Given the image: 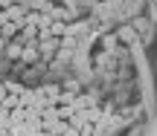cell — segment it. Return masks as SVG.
Returning a JSON list of instances; mask_svg holds the SVG:
<instances>
[{"mask_svg": "<svg viewBox=\"0 0 157 136\" xmlns=\"http://www.w3.org/2000/svg\"><path fill=\"white\" fill-rule=\"evenodd\" d=\"M38 58H41V52H38V41H29V44L21 49V58H17V61H23V64H35Z\"/></svg>", "mask_w": 157, "mask_h": 136, "instance_id": "obj_1", "label": "cell"}, {"mask_svg": "<svg viewBox=\"0 0 157 136\" xmlns=\"http://www.w3.org/2000/svg\"><path fill=\"white\" fill-rule=\"evenodd\" d=\"M21 29H23V17H21V20H6L3 26H0V38H3V41H12Z\"/></svg>", "mask_w": 157, "mask_h": 136, "instance_id": "obj_2", "label": "cell"}, {"mask_svg": "<svg viewBox=\"0 0 157 136\" xmlns=\"http://www.w3.org/2000/svg\"><path fill=\"white\" fill-rule=\"evenodd\" d=\"M21 49H23V46L17 44V41H9L6 49H3V61H17V58H21Z\"/></svg>", "mask_w": 157, "mask_h": 136, "instance_id": "obj_3", "label": "cell"}, {"mask_svg": "<svg viewBox=\"0 0 157 136\" xmlns=\"http://www.w3.org/2000/svg\"><path fill=\"white\" fill-rule=\"evenodd\" d=\"M32 104H35V90H23L21 93V96H17V107H32Z\"/></svg>", "mask_w": 157, "mask_h": 136, "instance_id": "obj_4", "label": "cell"}, {"mask_svg": "<svg viewBox=\"0 0 157 136\" xmlns=\"http://www.w3.org/2000/svg\"><path fill=\"white\" fill-rule=\"evenodd\" d=\"M64 32H67V23H61V20L50 23V38H64Z\"/></svg>", "mask_w": 157, "mask_h": 136, "instance_id": "obj_5", "label": "cell"}, {"mask_svg": "<svg viewBox=\"0 0 157 136\" xmlns=\"http://www.w3.org/2000/svg\"><path fill=\"white\" fill-rule=\"evenodd\" d=\"M73 113H76L73 104H61V107H56V116H58V119H70Z\"/></svg>", "mask_w": 157, "mask_h": 136, "instance_id": "obj_6", "label": "cell"}, {"mask_svg": "<svg viewBox=\"0 0 157 136\" xmlns=\"http://www.w3.org/2000/svg\"><path fill=\"white\" fill-rule=\"evenodd\" d=\"M119 41H125V44H131V41H134V32H131L128 26H122V29H119Z\"/></svg>", "mask_w": 157, "mask_h": 136, "instance_id": "obj_7", "label": "cell"}, {"mask_svg": "<svg viewBox=\"0 0 157 136\" xmlns=\"http://www.w3.org/2000/svg\"><path fill=\"white\" fill-rule=\"evenodd\" d=\"M113 44H117V38H113V35H111V38H105V49H113Z\"/></svg>", "mask_w": 157, "mask_h": 136, "instance_id": "obj_8", "label": "cell"}, {"mask_svg": "<svg viewBox=\"0 0 157 136\" xmlns=\"http://www.w3.org/2000/svg\"><path fill=\"white\" fill-rule=\"evenodd\" d=\"M6 20H9V15H6V9H0V26H3Z\"/></svg>", "mask_w": 157, "mask_h": 136, "instance_id": "obj_9", "label": "cell"}, {"mask_svg": "<svg viewBox=\"0 0 157 136\" xmlns=\"http://www.w3.org/2000/svg\"><path fill=\"white\" fill-rule=\"evenodd\" d=\"M6 116H9V110H6L3 104H0V119H6Z\"/></svg>", "mask_w": 157, "mask_h": 136, "instance_id": "obj_10", "label": "cell"}, {"mask_svg": "<svg viewBox=\"0 0 157 136\" xmlns=\"http://www.w3.org/2000/svg\"><path fill=\"white\" fill-rule=\"evenodd\" d=\"M6 44H9V41H3V38H0V55H3V49H6Z\"/></svg>", "mask_w": 157, "mask_h": 136, "instance_id": "obj_11", "label": "cell"}, {"mask_svg": "<svg viewBox=\"0 0 157 136\" xmlns=\"http://www.w3.org/2000/svg\"><path fill=\"white\" fill-rule=\"evenodd\" d=\"M29 136H50V133H44V131H38V133H29Z\"/></svg>", "mask_w": 157, "mask_h": 136, "instance_id": "obj_12", "label": "cell"}, {"mask_svg": "<svg viewBox=\"0 0 157 136\" xmlns=\"http://www.w3.org/2000/svg\"><path fill=\"white\" fill-rule=\"evenodd\" d=\"M6 6H9V0H0V9H6Z\"/></svg>", "mask_w": 157, "mask_h": 136, "instance_id": "obj_13", "label": "cell"}, {"mask_svg": "<svg viewBox=\"0 0 157 136\" xmlns=\"http://www.w3.org/2000/svg\"><path fill=\"white\" fill-rule=\"evenodd\" d=\"M3 96H6V87H3V84H0V98H3Z\"/></svg>", "mask_w": 157, "mask_h": 136, "instance_id": "obj_14", "label": "cell"}]
</instances>
